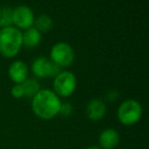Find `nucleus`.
Returning <instances> with one entry per match:
<instances>
[{
	"instance_id": "ddd939ff",
	"label": "nucleus",
	"mask_w": 149,
	"mask_h": 149,
	"mask_svg": "<svg viewBox=\"0 0 149 149\" xmlns=\"http://www.w3.org/2000/svg\"><path fill=\"white\" fill-rule=\"evenodd\" d=\"M22 85H23L24 91H25V96L30 98L34 97L41 90L40 83L33 78H27V80L24 83H22Z\"/></svg>"
},
{
	"instance_id": "423d86ee",
	"label": "nucleus",
	"mask_w": 149,
	"mask_h": 149,
	"mask_svg": "<svg viewBox=\"0 0 149 149\" xmlns=\"http://www.w3.org/2000/svg\"><path fill=\"white\" fill-rule=\"evenodd\" d=\"M32 72L34 76L40 79L55 78L60 72L61 68L52 62L46 57H38L32 63Z\"/></svg>"
},
{
	"instance_id": "0eeeda50",
	"label": "nucleus",
	"mask_w": 149,
	"mask_h": 149,
	"mask_svg": "<svg viewBox=\"0 0 149 149\" xmlns=\"http://www.w3.org/2000/svg\"><path fill=\"white\" fill-rule=\"evenodd\" d=\"M35 15L34 13L27 5H19L13 9V23L19 30H27L34 26Z\"/></svg>"
},
{
	"instance_id": "9d476101",
	"label": "nucleus",
	"mask_w": 149,
	"mask_h": 149,
	"mask_svg": "<svg viewBox=\"0 0 149 149\" xmlns=\"http://www.w3.org/2000/svg\"><path fill=\"white\" fill-rule=\"evenodd\" d=\"M120 142V134L114 129H105L99 135V144L102 149H113Z\"/></svg>"
},
{
	"instance_id": "9b49d317",
	"label": "nucleus",
	"mask_w": 149,
	"mask_h": 149,
	"mask_svg": "<svg viewBox=\"0 0 149 149\" xmlns=\"http://www.w3.org/2000/svg\"><path fill=\"white\" fill-rule=\"evenodd\" d=\"M23 34V46L27 48H34L39 45L42 39V34L34 27L25 30Z\"/></svg>"
},
{
	"instance_id": "f257e3e1",
	"label": "nucleus",
	"mask_w": 149,
	"mask_h": 149,
	"mask_svg": "<svg viewBox=\"0 0 149 149\" xmlns=\"http://www.w3.org/2000/svg\"><path fill=\"white\" fill-rule=\"evenodd\" d=\"M59 97L49 89H41L32 97V110L41 120H51L59 113Z\"/></svg>"
},
{
	"instance_id": "2eb2a0df",
	"label": "nucleus",
	"mask_w": 149,
	"mask_h": 149,
	"mask_svg": "<svg viewBox=\"0 0 149 149\" xmlns=\"http://www.w3.org/2000/svg\"><path fill=\"white\" fill-rule=\"evenodd\" d=\"M11 95L15 98H17V99L23 98L25 96V91H24L23 85L22 84H15V86L11 88Z\"/></svg>"
},
{
	"instance_id": "4468645a",
	"label": "nucleus",
	"mask_w": 149,
	"mask_h": 149,
	"mask_svg": "<svg viewBox=\"0 0 149 149\" xmlns=\"http://www.w3.org/2000/svg\"><path fill=\"white\" fill-rule=\"evenodd\" d=\"M13 9H11L8 6H5L2 9H0V28L1 29L13 26Z\"/></svg>"
},
{
	"instance_id": "20e7f679",
	"label": "nucleus",
	"mask_w": 149,
	"mask_h": 149,
	"mask_svg": "<svg viewBox=\"0 0 149 149\" xmlns=\"http://www.w3.org/2000/svg\"><path fill=\"white\" fill-rule=\"evenodd\" d=\"M77 89V78L72 72L61 70L54 78L53 92L58 97H68Z\"/></svg>"
},
{
	"instance_id": "7ed1b4c3",
	"label": "nucleus",
	"mask_w": 149,
	"mask_h": 149,
	"mask_svg": "<svg viewBox=\"0 0 149 149\" xmlns=\"http://www.w3.org/2000/svg\"><path fill=\"white\" fill-rule=\"evenodd\" d=\"M143 109L140 102L134 99L125 100L118 108V118L125 126H133L142 118Z\"/></svg>"
},
{
	"instance_id": "dca6fc26",
	"label": "nucleus",
	"mask_w": 149,
	"mask_h": 149,
	"mask_svg": "<svg viewBox=\"0 0 149 149\" xmlns=\"http://www.w3.org/2000/svg\"><path fill=\"white\" fill-rule=\"evenodd\" d=\"M72 112V106L70 103H68V102H64L62 103L61 102V105H60L59 108V113L58 114H61L62 116H70Z\"/></svg>"
},
{
	"instance_id": "6ab92c4d",
	"label": "nucleus",
	"mask_w": 149,
	"mask_h": 149,
	"mask_svg": "<svg viewBox=\"0 0 149 149\" xmlns=\"http://www.w3.org/2000/svg\"><path fill=\"white\" fill-rule=\"evenodd\" d=\"M0 32H1V28H0Z\"/></svg>"
},
{
	"instance_id": "f3484780",
	"label": "nucleus",
	"mask_w": 149,
	"mask_h": 149,
	"mask_svg": "<svg viewBox=\"0 0 149 149\" xmlns=\"http://www.w3.org/2000/svg\"><path fill=\"white\" fill-rule=\"evenodd\" d=\"M118 96L120 95H118V92L116 91V90H109V91L106 93L105 97L109 102H113L118 99Z\"/></svg>"
},
{
	"instance_id": "1a4fd4ad",
	"label": "nucleus",
	"mask_w": 149,
	"mask_h": 149,
	"mask_svg": "<svg viewBox=\"0 0 149 149\" xmlns=\"http://www.w3.org/2000/svg\"><path fill=\"white\" fill-rule=\"evenodd\" d=\"M106 104L103 100L99 98H95L89 101L86 107L87 118L91 120H99L105 116Z\"/></svg>"
},
{
	"instance_id": "6e6552de",
	"label": "nucleus",
	"mask_w": 149,
	"mask_h": 149,
	"mask_svg": "<svg viewBox=\"0 0 149 149\" xmlns=\"http://www.w3.org/2000/svg\"><path fill=\"white\" fill-rule=\"evenodd\" d=\"M28 74V65L23 60H15L8 68V76L15 84L24 83L27 80Z\"/></svg>"
},
{
	"instance_id": "39448f33",
	"label": "nucleus",
	"mask_w": 149,
	"mask_h": 149,
	"mask_svg": "<svg viewBox=\"0 0 149 149\" xmlns=\"http://www.w3.org/2000/svg\"><path fill=\"white\" fill-rule=\"evenodd\" d=\"M50 60L60 68H68L74 60V51L70 44L58 42L50 50Z\"/></svg>"
},
{
	"instance_id": "a211bd4d",
	"label": "nucleus",
	"mask_w": 149,
	"mask_h": 149,
	"mask_svg": "<svg viewBox=\"0 0 149 149\" xmlns=\"http://www.w3.org/2000/svg\"><path fill=\"white\" fill-rule=\"evenodd\" d=\"M86 149H102L100 146H90V147H88V148H86Z\"/></svg>"
},
{
	"instance_id": "f8f14e48",
	"label": "nucleus",
	"mask_w": 149,
	"mask_h": 149,
	"mask_svg": "<svg viewBox=\"0 0 149 149\" xmlns=\"http://www.w3.org/2000/svg\"><path fill=\"white\" fill-rule=\"evenodd\" d=\"M34 28L40 32V33H48L53 28V19L47 15H41L35 19L34 22Z\"/></svg>"
},
{
	"instance_id": "f03ea898",
	"label": "nucleus",
	"mask_w": 149,
	"mask_h": 149,
	"mask_svg": "<svg viewBox=\"0 0 149 149\" xmlns=\"http://www.w3.org/2000/svg\"><path fill=\"white\" fill-rule=\"evenodd\" d=\"M23 46L21 30L11 26L3 28L0 32V54L5 58H13L19 53Z\"/></svg>"
}]
</instances>
